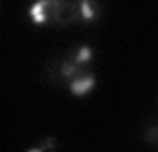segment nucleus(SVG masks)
Returning <instances> with one entry per match:
<instances>
[{"instance_id": "f257e3e1", "label": "nucleus", "mask_w": 158, "mask_h": 152, "mask_svg": "<svg viewBox=\"0 0 158 152\" xmlns=\"http://www.w3.org/2000/svg\"><path fill=\"white\" fill-rule=\"evenodd\" d=\"M95 85H97V78L93 74H80L70 80V93L76 97H85L95 89Z\"/></svg>"}, {"instance_id": "f03ea898", "label": "nucleus", "mask_w": 158, "mask_h": 152, "mask_svg": "<svg viewBox=\"0 0 158 152\" xmlns=\"http://www.w3.org/2000/svg\"><path fill=\"white\" fill-rule=\"evenodd\" d=\"M49 6H51L49 0H40V2H34V4L30 6L27 15H30V19L34 21V25H44L49 21V15H47V9H49Z\"/></svg>"}, {"instance_id": "7ed1b4c3", "label": "nucleus", "mask_w": 158, "mask_h": 152, "mask_svg": "<svg viewBox=\"0 0 158 152\" xmlns=\"http://www.w3.org/2000/svg\"><path fill=\"white\" fill-rule=\"evenodd\" d=\"M91 59H93V49H91V47H80L78 53H76V57H74V63H76V65H85V63H89Z\"/></svg>"}, {"instance_id": "20e7f679", "label": "nucleus", "mask_w": 158, "mask_h": 152, "mask_svg": "<svg viewBox=\"0 0 158 152\" xmlns=\"http://www.w3.org/2000/svg\"><path fill=\"white\" fill-rule=\"evenodd\" d=\"M80 17L86 19V21H93V19H95V9H93L91 2H86V0L80 2Z\"/></svg>"}, {"instance_id": "39448f33", "label": "nucleus", "mask_w": 158, "mask_h": 152, "mask_svg": "<svg viewBox=\"0 0 158 152\" xmlns=\"http://www.w3.org/2000/svg\"><path fill=\"white\" fill-rule=\"evenodd\" d=\"M78 74V65L76 63H70L65 61L63 65H61V76H65V78H70V76H76Z\"/></svg>"}, {"instance_id": "423d86ee", "label": "nucleus", "mask_w": 158, "mask_h": 152, "mask_svg": "<svg viewBox=\"0 0 158 152\" xmlns=\"http://www.w3.org/2000/svg\"><path fill=\"white\" fill-rule=\"evenodd\" d=\"M146 139H148V141H154V144H158V127H152V129H148Z\"/></svg>"}, {"instance_id": "0eeeda50", "label": "nucleus", "mask_w": 158, "mask_h": 152, "mask_svg": "<svg viewBox=\"0 0 158 152\" xmlns=\"http://www.w3.org/2000/svg\"><path fill=\"white\" fill-rule=\"evenodd\" d=\"M55 144H57L55 137H47L44 141H42V148H44V150H53V148H55Z\"/></svg>"}, {"instance_id": "6e6552de", "label": "nucleus", "mask_w": 158, "mask_h": 152, "mask_svg": "<svg viewBox=\"0 0 158 152\" xmlns=\"http://www.w3.org/2000/svg\"><path fill=\"white\" fill-rule=\"evenodd\" d=\"M27 152H44V148H42V146H38V148H32V150H27Z\"/></svg>"}]
</instances>
